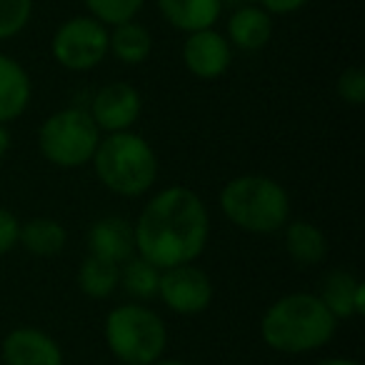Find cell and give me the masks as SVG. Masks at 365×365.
I'll list each match as a JSON object with an SVG mask.
<instances>
[{"label": "cell", "mask_w": 365, "mask_h": 365, "mask_svg": "<svg viewBox=\"0 0 365 365\" xmlns=\"http://www.w3.org/2000/svg\"><path fill=\"white\" fill-rule=\"evenodd\" d=\"M103 338L110 355L123 365H153L168 348L165 323L143 303L115 305L106 315Z\"/></svg>", "instance_id": "obj_5"}, {"label": "cell", "mask_w": 365, "mask_h": 365, "mask_svg": "<svg viewBox=\"0 0 365 365\" xmlns=\"http://www.w3.org/2000/svg\"><path fill=\"white\" fill-rule=\"evenodd\" d=\"M182 63L188 73L198 81H215L225 76L233 66V48L228 38L215 28L195 31L185 36L182 43Z\"/></svg>", "instance_id": "obj_10"}, {"label": "cell", "mask_w": 365, "mask_h": 365, "mask_svg": "<svg viewBox=\"0 0 365 365\" xmlns=\"http://www.w3.org/2000/svg\"><path fill=\"white\" fill-rule=\"evenodd\" d=\"M225 38L233 51H263L273 38V16L265 13L258 3L233 8L228 23H225Z\"/></svg>", "instance_id": "obj_13"}, {"label": "cell", "mask_w": 365, "mask_h": 365, "mask_svg": "<svg viewBox=\"0 0 365 365\" xmlns=\"http://www.w3.org/2000/svg\"><path fill=\"white\" fill-rule=\"evenodd\" d=\"M315 295L323 300L338 323L365 313V285L348 270H330Z\"/></svg>", "instance_id": "obj_14"}, {"label": "cell", "mask_w": 365, "mask_h": 365, "mask_svg": "<svg viewBox=\"0 0 365 365\" xmlns=\"http://www.w3.org/2000/svg\"><path fill=\"white\" fill-rule=\"evenodd\" d=\"M76 283L83 295H88L93 300H106L120 288V265L108 263V260L96 258V255H88L78 265Z\"/></svg>", "instance_id": "obj_20"}, {"label": "cell", "mask_w": 365, "mask_h": 365, "mask_svg": "<svg viewBox=\"0 0 365 365\" xmlns=\"http://www.w3.org/2000/svg\"><path fill=\"white\" fill-rule=\"evenodd\" d=\"M338 320L315 293H288L260 318V338L275 353L305 355L335 338Z\"/></svg>", "instance_id": "obj_2"}, {"label": "cell", "mask_w": 365, "mask_h": 365, "mask_svg": "<svg viewBox=\"0 0 365 365\" xmlns=\"http://www.w3.org/2000/svg\"><path fill=\"white\" fill-rule=\"evenodd\" d=\"M310 0H258V6L270 16H293V13L303 11Z\"/></svg>", "instance_id": "obj_26"}, {"label": "cell", "mask_w": 365, "mask_h": 365, "mask_svg": "<svg viewBox=\"0 0 365 365\" xmlns=\"http://www.w3.org/2000/svg\"><path fill=\"white\" fill-rule=\"evenodd\" d=\"M18 235H21V220L8 208H0V258L18 248Z\"/></svg>", "instance_id": "obj_25"}, {"label": "cell", "mask_w": 365, "mask_h": 365, "mask_svg": "<svg viewBox=\"0 0 365 365\" xmlns=\"http://www.w3.org/2000/svg\"><path fill=\"white\" fill-rule=\"evenodd\" d=\"M153 365H190V363H185V360H178V358H165V355H163V358H158Z\"/></svg>", "instance_id": "obj_29"}, {"label": "cell", "mask_w": 365, "mask_h": 365, "mask_svg": "<svg viewBox=\"0 0 365 365\" xmlns=\"http://www.w3.org/2000/svg\"><path fill=\"white\" fill-rule=\"evenodd\" d=\"M88 113L103 135L133 130L143 115L140 91L125 81H110L96 91Z\"/></svg>", "instance_id": "obj_9"}, {"label": "cell", "mask_w": 365, "mask_h": 365, "mask_svg": "<svg viewBox=\"0 0 365 365\" xmlns=\"http://www.w3.org/2000/svg\"><path fill=\"white\" fill-rule=\"evenodd\" d=\"M11 143H13L11 130H8V125H3V123H0V160L8 155V150H11Z\"/></svg>", "instance_id": "obj_27"}, {"label": "cell", "mask_w": 365, "mask_h": 365, "mask_svg": "<svg viewBox=\"0 0 365 365\" xmlns=\"http://www.w3.org/2000/svg\"><path fill=\"white\" fill-rule=\"evenodd\" d=\"M36 0H0V41L21 36L33 18Z\"/></svg>", "instance_id": "obj_23"}, {"label": "cell", "mask_w": 365, "mask_h": 365, "mask_svg": "<svg viewBox=\"0 0 365 365\" xmlns=\"http://www.w3.org/2000/svg\"><path fill=\"white\" fill-rule=\"evenodd\" d=\"M250 3H258V0H223V6H233V8H238V6H250Z\"/></svg>", "instance_id": "obj_30"}, {"label": "cell", "mask_w": 365, "mask_h": 365, "mask_svg": "<svg viewBox=\"0 0 365 365\" xmlns=\"http://www.w3.org/2000/svg\"><path fill=\"white\" fill-rule=\"evenodd\" d=\"M0 358L6 365H63L66 355L58 340L41 328L23 325L3 338Z\"/></svg>", "instance_id": "obj_11"}, {"label": "cell", "mask_w": 365, "mask_h": 365, "mask_svg": "<svg viewBox=\"0 0 365 365\" xmlns=\"http://www.w3.org/2000/svg\"><path fill=\"white\" fill-rule=\"evenodd\" d=\"M135 255L155 268L195 263L208 248L210 213L203 198L185 185H168L148 198L133 223Z\"/></svg>", "instance_id": "obj_1"}, {"label": "cell", "mask_w": 365, "mask_h": 365, "mask_svg": "<svg viewBox=\"0 0 365 365\" xmlns=\"http://www.w3.org/2000/svg\"><path fill=\"white\" fill-rule=\"evenodd\" d=\"M153 53V36L143 23L128 21L108 28V56L123 66H140Z\"/></svg>", "instance_id": "obj_17"}, {"label": "cell", "mask_w": 365, "mask_h": 365, "mask_svg": "<svg viewBox=\"0 0 365 365\" xmlns=\"http://www.w3.org/2000/svg\"><path fill=\"white\" fill-rule=\"evenodd\" d=\"M68 243V230L63 228L61 220L48 218V215H38L26 223H21V235H18V245L28 250L36 258H53L58 255Z\"/></svg>", "instance_id": "obj_19"}, {"label": "cell", "mask_w": 365, "mask_h": 365, "mask_svg": "<svg viewBox=\"0 0 365 365\" xmlns=\"http://www.w3.org/2000/svg\"><path fill=\"white\" fill-rule=\"evenodd\" d=\"M285 250L300 268L320 265L328 255V238L310 220H293L285 225Z\"/></svg>", "instance_id": "obj_18"}, {"label": "cell", "mask_w": 365, "mask_h": 365, "mask_svg": "<svg viewBox=\"0 0 365 365\" xmlns=\"http://www.w3.org/2000/svg\"><path fill=\"white\" fill-rule=\"evenodd\" d=\"M158 11L180 33H195L215 28L223 16V0H155Z\"/></svg>", "instance_id": "obj_16"}, {"label": "cell", "mask_w": 365, "mask_h": 365, "mask_svg": "<svg viewBox=\"0 0 365 365\" xmlns=\"http://www.w3.org/2000/svg\"><path fill=\"white\" fill-rule=\"evenodd\" d=\"M158 298L175 315H200L213 303V280L195 263L160 270Z\"/></svg>", "instance_id": "obj_8"}, {"label": "cell", "mask_w": 365, "mask_h": 365, "mask_svg": "<svg viewBox=\"0 0 365 365\" xmlns=\"http://www.w3.org/2000/svg\"><path fill=\"white\" fill-rule=\"evenodd\" d=\"M315 365H360V363L353 358H325V360H318Z\"/></svg>", "instance_id": "obj_28"}, {"label": "cell", "mask_w": 365, "mask_h": 365, "mask_svg": "<svg viewBox=\"0 0 365 365\" xmlns=\"http://www.w3.org/2000/svg\"><path fill=\"white\" fill-rule=\"evenodd\" d=\"M230 225L250 235H270L290 223V195L275 178L245 173L230 178L218 195Z\"/></svg>", "instance_id": "obj_4"}, {"label": "cell", "mask_w": 365, "mask_h": 365, "mask_svg": "<svg viewBox=\"0 0 365 365\" xmlns=\"http://www.w3.org/2000/svg\"><path fill=\"white\" fill-rule=\"evenodd\" d=\"M51 56L71 73H91L108 58V28L96 18L73 16L56 28Z\"/></svg>", "instance_id": "obj_7"}, {"label": "cell", "mask_w": 365, "mask_h": 365, "mask_svg": "<svg viewBox=\"0 0 365 365\" xmlns=\"http://www.w3.org/2000/svg\"><path fill=\"white\" fill-rule=\"evenodd\" d=\"M91 165L103 188L120 198H143L150 193L160 173L155 148L135 130L103 135Z\"/></svg>", "instance_id": "obj_3"}, {"label": "cell", "mask_w": 365, "mask_h": 365, "mask_svg": "<svg viewBox=\"0 0 365 365\" xmlns=\"http://www.w3.org/2000/svg\"><path fill=\"white\" fill-rule=\"evenodd\" d=\"M88 255H96L108 263L123 265L135 255V233L133 223L123 215H106L98 218L88 230Z\"/></svg>", "instance_id": "obj_12"}, {"label": "cell", "mask_w": 365, "mask_h": 365, "mask_svg": "<svg viewBox=\"0 0 365 365\" xmlns=\"http://www.w3.org/2000/svg\"><path fill=\"white\" fill-rule=\"evenodd\" d=\"M33 81L21 61L8 53H0V123L18 120L31 108Z\"/></svg>", "instance_id": "obj_15"}, {"label": "cell", "mask_w": 365, "mask_h": 365, "mask_svg": "<svg viewBox=\"0 0 365 365\" xmlns=\"http://www.w3.org/2000/svg\"><path fill=\"white\" fill-rule=\"evenodd\" d=\"M158 283H160V268L148 263L140 255H133L120 265V288L140 303L158 298Z\"/></svg>", "instance_id": "obj_21"}, {"label": "cell", "mask_w": 365, "mask_h": 365, "mask_svg": "<svg viewBox=\"0 0 365 365\" xmlns=\"http://www.w3.org/2000/svg\"><path fill=\"white\" fill-rule=\"evenodd\" d=\"M88 16L96 18L106 28L120 26V23L135 21L143 11L145 0H83Z\"/></svg>", "instance_id": "obj_22"}, {"label": "cell", "mask_w": 365, "mask_h": 365, "mask_svg": "<svg viewBox=\"0 0 365 365\" xmlns=\"http://www.w3.org/2000/svg\"><path fill=\"white\" fill-rule=\"evenodd\" d=\"M335 93L350 108H360L365 103V71L358 66L345 68L335 81Z\"/></svg>", "instance_id": "obj_24"}, {"label": "cell", "mask_w": 365, "mask_h": 365, "mask_svg": "<svg viewBox=\"0 0 365 365\" xmlns=\"http://www.w3.org/2000/svg\"><path fill=\"white\" fill-rule=\"evenodd\" d=\"M103 133L86 108H61L38 128V150L51 165L78 170L96 155Z\"/></svg>", "instance_id": "obj_6"}]
</instances>
